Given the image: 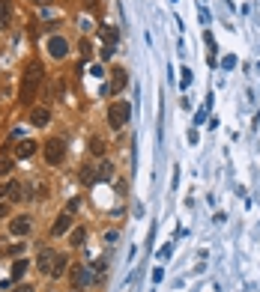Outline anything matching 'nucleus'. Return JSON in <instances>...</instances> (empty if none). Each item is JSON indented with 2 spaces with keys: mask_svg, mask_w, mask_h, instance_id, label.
Here are the masks:
<instances>
[{
  "mask_svg": "<svg viewBox=\"0 0 260 292\" xmlns=\"http://www.w3.org/2000/svg\"><path fill=\"white\" fill-rule=\"evenodd\" d=\"M129 116H132V107H129V101H123V98H117V101L108 107V125L117 128V131L129 122Z\"/></svg>",
  "mask_w": 260,
  "mask_h": 292,
  "instance_id": "2",
  "label": "nucleus"
},
{
  "mask_svg": "<svg viewBox=\"0 0 260 292\" xmlns=\"http://www.w3.org/2000/svg\"><path fill=\"white\" fill-rule=\"evenodd\" d=\"M36 146H39V143H33V140H21V143L15 146V155H18V158H30V155L36 152Z\"/></svg>",
  "mask_w": 260,
  "mask_h": 292,
  "instance_id": "14",
  "label": "nucleus"
},
{
  "mask_svg": "<svg viewBox=\"0 0 260 292\" xmlns=\"http://www.w3.org/2000/svg\"><path fill=\"white\" fill-rule=\"evenodd\" d=\"M9 173H12V158L3 152V155H0V179H3V176H9Z\"/></svg>",
  "mask_w": 260,
  "mask_h": 292,
  "instance_id": "19",
  "label": "nucleus"
},
{
  "mask_svg": "<svg viewBox=\"0 0 260 292\" xmlns=\"http://www.w3.org/2000/svg\"><path fill=\"white\" fill-rule=\"evenodd\" d=\"M48 51H51V57H54V60H63V57L69 54V42H66L63 36H51V42H48Z\"/></svg>",
  "mask_w": 260,
  "mask_h": 292,
  "instance_id": "6",
  "label": "nucleus"
},
{
  "mask_svg": "<svg viewBox=\"0 0 260 292\" xmlns=\"http://www.w3.org/2000/svg\"><path fill=\"white\" fill-rule=\"evenodd\" d=\"M48 119H51V110H48V107H33V110H30V122H33V125L42 128V125H48Z\"/></svg>",
  "mask_w": 260,
  "mask_h": 292,
  "instance_id": "11",
  "label": "nucleus"
},
{
  "mask_svg": "<svg viewBox=\"0 0 260 292\" xmlns=\"http://www.w3.org/2000/svg\"><path fill=\"white\" fill-rule=\"evenodd\" d=\"M69 266H72V263H69V257H66V254H57V263H54V272H51V278H63Z\"/></svg>",
  "mask_w": 260,
  "mask_h": 292,
  "instance_id": "16",
  "label": "nucleus"
},
{
  "mask_svg": "<svg viewBox=\"0 0 260 292\" xmlns=\"http://www.w3.org/2000/svg\"><path fill=\"white\" fill-rule=\"evenodd\" d=\"M45 161L48 164H60L63 158H66V143L60 140V137H51V140H45Z\"/></svg>",
  "mask_w": 260,
  "mask_h": 292,
  "instance_id": "4",
  "label": "nucleus"
},
{
  "mask_svg": "<svg viewBox=\"0 0 260 292\" xmlns=\"http://www.w3.org/2000/svg\"><path fill=\"white\" fill-rule=\"evenodd\" d=\"M24 191H27V188H24L21 182H15V179H12V182L6 185V197H9V200H15V203H18V200L24 197Z\"/></svg>",
  "mask_w": 260,
  "mask_h": 292,
  "instance_id": "15",
  "label": "nucleus"
},
{
  "mask_svg": "<svg viewBox=\"0 0 260 292\" xmlns=\"http://www.w3.org/2000/svg\"><path fill=\"white\" fill-rule=\"evenodd\" d=\"M84 239H87V230H84V227H75V230H72V236H69V245L81 248V245H84Z\"/></svg>",
  "mask_w": 260,
  "mask_h": 292,
  "instance_id": "17",
  "label": "nucleus"
},
{
  "mask_svg": "<svg viewBox=\"0 0 260 292\" xmlns=\"http://www.w3.org/2000/svg\"><path fill=\"white\" fill-rule=\"evenodd\" d=\"M69 278H72L75 290H87V287H90V281H93V269H90V266L75 263V266H69Z\"/></svg>",
  "mask_w": 260,
  "mask_h": 292,
  "instance_id": "5",
  "label": "nucleus"
},
{
  "mask_svg": "<svg viewBox=\"0 0 260 292\" xmlns=\"http://www.w3.org/2000/svg\"><path fill=\"white\" fill-rule=\"evenodd\" d=\"M81 54H84V60H90V54H93L90 51V42H81Z\"/></svg>",
  "mask_w": 260,
  "mask_h": 292,
  "instance_id": "22",
  "label": "nucleus"
},
{
  "mask_svg": "<svg viewBox=\"0 0 260 292\" xmlns=\"http://www.w3.org/2000/svg\"><path fill=\"white\" fill-rule=\"evenodd\" d=\"M90 75H93V78H102L105 72H102V66H93V69H90Z\"/></svg>",
  "mask_w": 260,
  "mask_h": 292,
  "instance_id": "26",
  "label": "nucleus"
},
{
  "mask_svg": "<svg viewBox=\"0 0 260 292\" xmlns=\"http://www.w3.org/2000/svg\"><path fill=\"white\" fill-rule=\"evenodd\" d=\"M36 3H42V6H48V3H51V0H36Z\"/></svg>",
  "mask_w": 260,
  "mask_h": 292,
  "instance_id": "28",
  "label": "nucleus"
},
{
  "mask_svg": "<svg viewBox=\"0 0 260 292\" xmlns=\"http://www.w3.org/2000/svg\"><path fill=\"white\" fill-rule=\"evenodd\" d=\"M192 84V69H183V87H189Z\"/></svg>",
  "mask_w": 260,
  "mask_h": 292,
  "instance_id": "23",
  "label": "nucleus"
},
{
  "mask_svg": "<svg viewBox=\"0 0 260 292\" xmlns=\"http://www.w3.org/2000/svg\"><path fill=\"white\" fill-rule=\"evenodd\" d=\"M12 292H33V287H30V284H18Z\"/></svg>",
  "mask_w": 260,
  "mask_h": 292,
  "instance_id": "25",
  "label": "nucleus"
},
{
  "mask_svg": "<svg viewBox=\"0 0 260 292\" xmlns=\"http://www.w3.org/2000/svg\"><path fill=\"white\" fill-rule=\"evenodd\" d=\"M30 227H33V224H30V218H27V215H18V218H12V221H9V233H12V236H27V233H30Z\"/></svg>",
  "mask_w": 260,
  "mask_h": 292,
  "instance_id": "9",
  "label": "nucleus"
},
{
  "mask_svg": "<svg viewBox=\"0 0 260 292\" xmlns=\"http://www.w3.org/2000/svg\"><path fill=\"white\" fill-rule=\"evenodd\" d=\"M9 24H12V3L0 0V30H9Z\"/></svg>",
  "mask_w": 260,
  "mask_h": 292,
  "instance_id": "12",
  "label": "nucleus"
},
{
  "mask_svg": "<svg viewBox=\"0 0 260 292\" xmlns=\"http://www.w3.org/2000/svg\"><path fill=\"white\" fill-rule=\"evenodd\" d=\"M9 254H12V257H18V254H24V242H21V245H12V248H9Z\"/></svg>",
  "mask_w": 260,
  "mask_h": 292,
  "instance_id": "24",
  "label": "nucleus"
},
{
  "mask_svg": "<svg viewBox=\"0 0 260 292\" xmlns=\"http://www.w3.org/2000/svg\"><path fill=\"white\" fill-rule=\"evenodd\" d=\"M69 227H72V209H66V212L57 215V221H54V227H51V236H63Z\"/></svg>",
  "mask_w": 260,
  "mask_h": 292,
  "instance_id": "8",
  "label": "nucleus"
},
{
  "mask_svg": "<svg viewBox=\"0 0 260 292\" xmlns=\"http://www.w3.org/2000/svg\"><path fill=\"white\" fill-rule=\"evenodd\" d=\"M99 39H102V45L117 48V42H120V30H117V27H102V30H99Z\"/></svg>",
  "mask_w": 260,
  "mask_h": 292,
  "instance_id": "10",
  "label": "nucleus"
},
{
  "mask_svg": "<svg viewBox=\"0 0 260 292\" xmlns=\"http://www.w3.org/2000/svg\"><path fill=\"white\" fill-rule=\"evenodd\" d=\"M114 51H117V48H108V45H102V51H99V54H102V60H111V57H114Z\"/></svg>",
  "mask_w": 260,
  "mask_h": 292,
  "instance_id": "21",
  "label": "nucleus"
},
{
  "mask_svg": "<svg viewBox=\"0 0 260 292\" xmlns=\"http://www.w3.org/2000/svg\"><path fill=\"white\" fill-rule=\"evenodd\" d=\"M258 122H260V116H258Z\"/></svg>",
  "mask_w": 260,
  "mask_h": 292,
  "instance_id": "30",
  "label": "nucleus"
},
{
  "mask_svg": "<svg viewBox=\"0 0 260 292\" xmlns=\"http://www.w3.org/2000/svg\"><path fill=\"white\" fill-rule=\"evenodd\" d=\"M27 266H30V263H27L24 257H21V260H15V266H12V281H21V278H24V272H27Z\"/></svg>",
  "mask_w": 260,
  "mask_h": 292,
  "instance_id": "18",
  "label": "nucleus"
},
{
  "mask_svg": "<svg viewBox=\"0 0 260 292\" xmlns=\"http://www.w3.org/2000/svg\"><path fill=\"white\" fill-rule=\"evenodd\" d=\"M123 87H126V72H123V69L111 72V87H108V90H111V93H120Z\"/></svg>",
  "mask_w": 260,
  "mask_h": 292,
  "instance_id": "13",
  "label": "nucleus"
},
{
  "mask_svg": "<svg viewBox=\"0 0 260 292\" xmlns=\"http://www.w3.org/2000/svg\"><path fill=\"white\" fill-rule=\"evenodd\" d=\"M42 78H45L42 63H39V60H30L27 69H24V78H21V93H18V101H21V104H30V101H33V96H36Z\"/></svg>",
  "mask_w": 260,
  "mask_h": 292,
  "instance_id": "1",
  "label": "nucleus"
},
{
  "mask_svg": "<svg viewBox=\"0 0 260 292\" xmlns=\"http://www.w3.org/2000/svg\"><path fill=\"white\" fill-rule=\"evenodd\" d=\"M3 194H6V188H3V185H0V197H3Z\"/></svg>",
  "mask_w": 260,
  "mask_h": 292,
  "instance_id": "29",
  "label": "nucleus"
},
{
  "mask_svg": "<svg viewBox=\"0 0 260 292\" xmlns=\"http://www.w3.org/2000/svg\"><path fill=\"white\" fill-rule=\"evenodd\" d=\"M90 152H93V155H102V152H105V143H102L99 137H96V140H90Z\"/></svg>",
  "mask_w": 260,
  "mask_h": 292,
  "instance_id": "20",
  "label": "nucleus"
},
{
  "mask_svg": "<svg viewBox=\"0 0 260 292\" xmlns=\"http://www.w3.org/2000/svg\"><path fill=\"white\" fill-rule=\"evenodd\" d=\"M111 173H114V167L108 164V161H102V164H96V167H84L81 170V182L84 185H96V182H102V179H111Z\"/></svg>",
  "mask_w": 260,
  "mask_h": 292,
  "instance_id": "3",
  "label": "nucleus"
},
{
  "mask_svg": "<svg viewBox=\"0 0 260 292\" xmlns=\"http://www.w3.org/2000/svg\"><path fill=\"white\" fill-rule=\"evenodd\" d=\"M3 215H6V203H0V218H3Z\"/></svg>",
  "mask_w": 260,
  "mask_h": 292,
  "instance_id": "27",
  "label": "nucleus"
},
{
  "mask_svg": "<svg viewBox=\"0 0 260 292\" xmlns=\"http://www.w3.org/2000/svg\"><path fill=\"white\" fill-rule=\"evenodd\" d=\"M54 263H57V254H54V251H48V248H45V251L39 254V260H36L39 272H42V275H48V278H51V272H54Z\"/></svg>",
  "mask_w": 260,
  "mask_h": 292,
  "instance_id": "7",
  "label": "nucleus"
}]
</instances>
